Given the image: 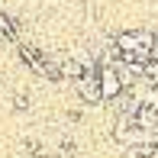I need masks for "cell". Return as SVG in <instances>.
Returning <instances> with one entry per match:
<instances>
[{"mask_svg": "<svg viewBox=\"0 0 158 158\" xmlns=\"http://www.w3.org/2000/svg\"><path fill=\"white\" fill-rule=\"evenodd\" d=\"M13 110H29V90L19 87L16 94H13Z\"/></svg>", "mask_w": 158, "mask_h": 158, "instance_id": "cell-2", "label": "cell"}, {"mask_svg": "<svg viewBox=\"0 0 158 158\" xmlns=\"http://www.w3.org/2000/svg\"><path fill=\"white\" fill-rule=\"evenodd\" d=\"M145 77L158 84V61H148V64H145Z\"/></svg>", "mask_w": 158, "mask_h": 158, "instance_id": "cell-3", "label": "cell"}, {"mask_svg": "<svg viewBox=\"0 0 158 158\" xmlns=\"http://www.w3.org/2000/svg\"><path fill=\"white\" fill-rule=\"evenodd\" d=\"M100 94H103V103H113L116 97L126 94V84L119 81V71L113 64H100Z\"/></svg>", "mask_w": 158, "mask_h": 158, "instance_id": "cell-1", "label": "cell"}]
</instances>
